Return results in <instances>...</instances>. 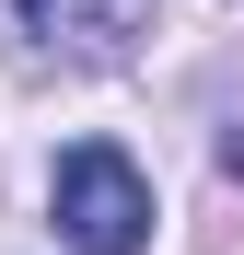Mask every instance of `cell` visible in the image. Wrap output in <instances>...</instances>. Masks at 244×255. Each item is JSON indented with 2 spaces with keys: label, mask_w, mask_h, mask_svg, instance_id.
<instances>
[{
  "label": "cell",
  "mask_w": 244,
  "mask_h": 255,
  "mask_svg": "<svg viewBox=\"0 0 244 255\" xmlns=\"http://www.w3.org/2000/svg\"><path fill=\"white\" fill-rule=\"evenodd\" d=\"M47 221L70 255H151V186L116 139H70L47 174Z\"/></svg>",
  "instance_id": "1"
},
{
  "label": "cell",
  "mask_w": 244,
  "mask_h": 255,
  "mask_svg": "<svg viewBox=\"0 0 244 255\" xmlns=\"http://www.w3.org/2000/svg\"><path fill=\"white\" fill-rule=\"evenodd\" d=\"M163 0H0V23H12V47L35 58H70V70H116L140 47V23Z\"/></svg>",
  "instance_id": "2"
},
{
  "label": "cell",
  "mask_w": 244,
  "mask_h": 255,
  "mask_svg": "<svg viewBox=\"0 0 244 255\" xmlns=\"http://www.w3.org/2000/svg\"><path fill=\"white\" fill-rule=\"evenodd\" d=\"M221 174H244V128H221Z\"/></svg>",
  "instance_id": "3"
}]
</instances>
